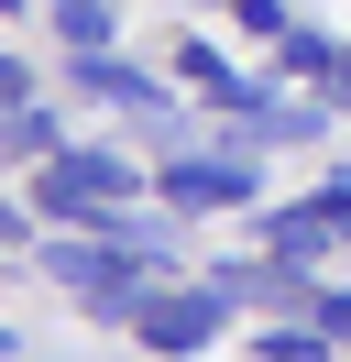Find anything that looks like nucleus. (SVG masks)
<instances>
[{
  "label": "nucleus",
  "instance_id": "f8f14e48",
  "mask_svg": "<svg viewBox=\"0 0 351 362\" xmlns=\"http://www.w3.org/2000/svg\"><path fill=\"white\" fill-rule=\"evenodd\" d=\"M307 318H318V340H329V351H351V286H329Z\"/></svg>",
  "mask_w": 351,
  "mask_h": 362
},
{
  "label": "nucleus",
  "instance_id": "423d86ee",
  "mask_svg": "<svg viewBox=\"0 0 351 362\" xmlns=\"http://www.w3.org/2000/svg\"><path fill=\"white\" fill-rule=\"evenodd\" d=\"M263 242H275V264H318V252H340V209H329V198L263 209Z\"/></svg>",
  "mask_w": 351,
  "mask_h": 362
},
{
  "label": "nucleus",
  "instance_id": "7ed1b4c3",
  "mask_svg": "<svg viewBox=\"0 0 351 362\" xmlns=\"http://www.w3.org/2000/svg\"><path fill=\"white\" fill-rule=\"evenodd\" d=\"M154 187H165V209H241V198H263V154L253 143H231V154L176 143V154L154 165Z\"/></svg>",
  "mask_w": 351,
  "mask_h": 362
},
{
  "label": "nucleus",
  "instance_id": "20e7f679",
  "mask_svg": "<svg viewBox=\"0 0 351 362\" xmlns=\"http://www.w3.org/2000/svg\"><path fill=\"white\" fill-rule=\"evenodd\" d=\"M219 329H231V296L219 286H143V308H132L143 351H209Z\"/></svg>",
  "mask_w": 351,
  "mask_h": 362
},
{
  "label": "nucleus",
  "instance_id": "9d476101",
  "mask_svg": "<svg viewBox=\"0 0 351 362\" xmlns=\"http://www.w3.org/2000/svg\"><path fill=\"white\" fill-rule=\"evenodd\" d=\"M329 55H340V45H318V33H297V23H285V33H275V66H263V77H329Z\"/></svg>",
  "mask_w": 351,
  "mask_h": 362
},
{
  "label": "nucleus",
  "instance_id": "0eeeda50",
  "mask_svg": "<svg viewBox=\"0 0 351 362\" xmlns=\"http://www.w3.org/2000/svg\"><path fill=\"white\" fill-rule=\"evenodd\" d=\"M176 77H187L197 99H219V110H253V77L219 66V45H176Z\"/></svg>",
  "mask_w": 351,
  "mask_h": 362
},
{
  "label": "nucleus",
  "instance_id": "ddd939ff",
  "mask_svg": "<svg viewBox=\"0 0 351 362\" xmlns=\"http://www.w3.org/2000/svg\"><path fill=\"white\" fill-rule=\"evenodd\" d=\"M231 11H241L253 33H285V0H231Z\"/></svg>",
  "mask_w": 351,
  "mask_h": 362
},
{
  "label": "nucleus",
  "instance_id": "1a4fd4ad",
  "mask_svg": "<svg viewBox=\"0 0 351 362\" xmlns=\"http://www.w3.org/2000/svg\"><path fill=\"white\" fill-rule=\"evenodd\" d=\"M55 33H66V55H88V45L121 33V11H110V0H55Z\"/></svg>",
  "mask_w": 351,
  "mask_h": 362
},
{
  "label": "nucleus",
  "instance_id": "a211bd4d",
  "mask_svg": "<svg viewBox=\"0 0 351 362\" xmlns=\"http://www.w3.org/2000/svg\"><path fill=\"white\" fill-rule=\"evenodd\" d=\"M0 11H11V0H0Z\"/></svg>",
  "mask_w": 351,
  "mask_h": 362
},
{
  "label": "nucleus",
  "instance_id": "2eb2a0df",
  "mask_svg": "<svg viewBox=\"0 0 351 362\" xmlns=\"http://www.w3.org/2000/svg\"><path fill=\"white\" fill-rule=\"evenodd\" d=\"M11 242H33V209H0V252Z\"/></svg>",
  "mask_w": 351,
  "mask_h": 362
},
{
  "label": "nucleus",
  "instance_id": "f257e3e1",
  "mask_svg": "<svg viewBox=\"0 0 351 362\" xmlns=\"http://www.w3.org/2000/svg\"><path fill=\"white\" fill-rule=\"evenodd\" d=\"M143 198V176H132V154H99V143H66V154H44L33 176V220H110V209Z\"/></svg>",
  "mask_w": 351,
  "mask_h": 362
},
{
  "label": "nucleus",
  "instance_id": "9b49d317",
  "mask_svg": "<svg viewBox=\"0 0 351 362\" xmlns=\"http://www.w3.org/2000/svg\"><path fill=\"white\" fill-rule=\"evenodd\" d=\"M253 351H263V362H318L329 340H318V318H307V329H253Z\"/></svg>",
  "mask_w": 351,
  "mask_h": 362
},
{
  "label": "nucleus",
  "instance_id": "dca6fc26",
  "mask_svg": "<svg viewBox=\"0 0 351 362\" xmlns=\"http://www.w3.org/2000/svg\"><path fill=\"white\" fill-rule=\"evenodd\" d=\"M318 198H329V209H340V230H351V165H340V176H329V187H318Z\"/></svg>",
  "mask_w": 351,
  "mask_h": 362
},
{
  "label": "nucleus",
  "instance_id": "39448f33",
  "mask_svg": "<svg viewBox=\"0 0 351 362\" xmlns=\"http://www.w3.org/2000/svg\"><path fill=\"white\" fill-rule=\"evenodd\" d=\"M66 77H77L88 99H110V110H132V121H176V99L154 88L143 66H121V55H110V45H88V55H77V66H66Z\"/></svg>",
  "mask_w": 351,
  "mask_h": 362
},
{
  "label": "nucleus",
  "instance_id": "f3484780",
  "mask_svg": "<svg viewBox=\"0 0 351 362\" xmlns=\"http://www.w3.org/2000/svg\"><path fill=\"white\" fill-rule=\"evenodd\" d=\"M329 99H351V45H340V55H329Z\"/></svg>",
  "mask_w": 351,
  "mask_h": 362
},
{
  "label": "nucleus",
  "instance_id": "4468645a",
  "mask_svg": "<svg viewBox=\"0 0 351 362\" xmlns=\"http://www.w3.org/2000/svg\"><path fill=\"white\" fill-rule=\"evenodd\" d=\"M11 99H33V66H22V55H0V110H11Z\"/></svg>",
  "mask_w": 351,
  "mask_h": 362
},
{
  "label": "nucleus",
  "instance_id": "f03ea898",
  "mask_svg": "<svg viewBox=\"0 0 351 362\" xmlns=\"http://www.w3.org/2000/svg\"><path fill=\"white\" fill-rule=\"evenodd\" d=\"M44 274H55L66 296H88V308H110V318H121V308H143V286H154V274L132 264L110 230H88V220H77V242H44Z\"/></svg>",
  "mask_w": 351,
  "mask_h": 362
},
{
  "label": "nucleus",
  "instance_id": "6e6552de",
  "mask_svg": "<svg viewBox=\"0 0 351 362\" xmlns=\"http://www.w3.org/2000/svg\"><path fill=\"white\" fill-rule=\"evenodd\" d=\"M0 154H11V165L66 154V121H55V110H33V99H11V110H0Z\"/></svg>",
  "mask_w": 351,
  "mask_h": 362
}]
</instances>
